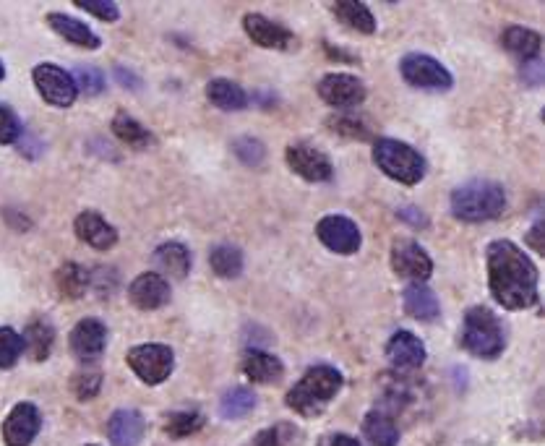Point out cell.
<instances>
[{"label":"cell","instance_id":"6da1fadb","mask_svg":"<svg viewBox=\"0 0 545 446\" xmlns=\"http://www.w3.org/2000/svg\"><path fill=\"white\" fill-rule=\"evenodd\" d=\"M488 287L506 311H525L538 303V267L514 240H493L486 253Z\"/></svg>","mask_w":545,"mask_h":446},{"label":"cell","instance_id":"7a4b0ae2","mask_svg":"<svg viewBox=\"0 0 545 446\" xmlns=\"http://www.w3.org/2000/svg\"><path fill=\"white\" fill-rule=\"evenodd\" d=\"M342 373L337 371L334 366H313L308 368L300 381L295 384L290 392H287V407L298 413L300 418H319L324 413L326 407L332 405L334 397L342 389Z\"/></svg>","mask_w":545,"mask_h":446},{"label":"cell","instance_id":"3957f363","mask_svg":"<svg viewBox=\"0 0 545 446\" xmlns=\"http://www.w3.org/2000/svg\"><path fill=\"white\" fill-rule=\"evenodd\" d=\"M506 209V191L501 183L486 178L467 180L452 191V214L462 222H488Z\"/></svg>","mask_w":545,"mask_h":446},{"label":"cell","instance_id":"277c9868","mask_svg":"<svg viewBox=\"0 0 545 446\" xmlns=\"http://www.w3.org/2000/svg\"><path fill=\"white\" fill-rule=\"evenodd\" d=\"M459 342L465 347L472 358L493 360L504 353L506 337L504 324L491 308L475 306L465 313L462 319V329H459Z\"/></svg>","mask_w":545,"mask_h":446},{"label":"cell","instance_id":"5b68a950","mask_svg":"<svg viewBox=\"0 0 545 446\" xmlns=\"http://www.w3.org/2000/svg\"><path fill=\"white\" fill-rule=\"evenodd\" d=\"M373 162L386 178L397 180L402 186H418L426 178V157L405 141L376 139L373 141Z\"/></svg>","mask_w":545,"mask_h":446},{"label":"cell","instance_id":"8992f818","mask_svg":"<svg viewBox=\"0 0 545 446\" xmlns=\"http://www.w3.org/2000/svg\"><path fill=\"white\" fill-rule=\"evenodd\" d=\"M131 371L139 376L149 387H160L170 379V373L175 368V353L167 345L160 342H144L128 350L126 355Z\"/></svg>","mask_w":545,"mask_h":446},{"label":"cell","instance_id":"52a82bcc","mask_svg":"<svg viewBox=\"0 0 545 446\" xmlns=\"http://www.w3.org/2000/svg\"><path fill=\"white\" fill-rule=\"evenodd\" d=\"M399 74L410 87L426 89V92H446L454 84L449 68L426 53H407L399 60Z\"/></svg>","mask_w":545,"mask_h":446},{"label":"cell","instance_id":"ba28073f","mask_svg":"<svg viewBox=\"0 0 545 446\" xmlns=\"http://www.w3.org/2000/svg\"><path fill=\"white\" fill-rule=\"evenodd\" d=\"M32 79L34 87H37V92H40V97L47 105L71 107L76 102V97H79L71 74L63 71L60 66H55V63H40V66H34Z\"/></svg>","mask_w":545,"mask_h":446},{"label":"cell","instance_id":"9c48e42d","mask_svg":"<svg viewBox=\"0 0 545 446\" xmlns=\"http://www.w3.org/2000/svg\"><path fill=\"white\" fill-rule=\"evenodd\" d=\"M316 235H319V240L329 251L339 253V256H353V253H358L360 243H363L360 227L350 217H342V214H326V217H321L319 225H316Z\"/></svg>","mask_w":545,"mask_h":446},{"label":"cell","instance_id":"30bf717a","mask_svg":"<svg viewBox=\"0 0 545 446\" xmlns=\"http://www.w3.org/2000/svg\"><path fill=\"white\" fill-rule=\"evenodd\" d=\"M287 167L308 183H326L334 178V165L321 149L313 144H290L285 149Z\"/></svg>","mask_w":545,"mask_h":446},{"label":"cell","instance_id":"8fae6325","mask_svg":"<svg viewBox=\"0 0 545 446\" xmlns=\"http://www.w3.org/2000/svg\"><path fill=\"white\" fill-rule=\"evenodd\" d=\"M392 269L402 280L423 285L433 274V259L415 240H397L392 246Z\"/></svg>","mask_w":545,"mask_h":446},{"label":"cell","instance_id":"7c38bea8","mask_svg":"<svg viewBox=\"0 0 545 446\" xmlns=\"http://www.w3.org/2000/svg\"><path fill=\"white\" fill-rule=\"evenodd\" d=\"M319 97L337 110H353L366 102V84L350 74H326L319 81Z\"/></svg>","mask_w":545,"mask_h":446},{"label":"cell","instance_id":"4fadbf2b","mask_svg":"<svg viewBox=\"0 0 545 446\" xmlns=\"http://www.w3.org/2000/svg\"><path fill=\"white\" fill-rule=\"evenodd\" d=\"M42 428V415L32 402H19L8 413L3 423V444L6 446H32Z\"/></svg>","mask_w":545,"mask_h":446},{"label":"cell","instance_id":"5bb4252c","mask_svg":"<svg viewBox=\"0 0 545 446\" xmlns=\"http://www.w3.org/2000/svg\"><path fill=\"white\" fill-rule=\"evenodd\" d=\"M243 29H246L248 40L264 50H293L295 47V34L282 27L280 21L266 19L264 14L243 16Z\"/></svg>","mask_w":545,"mask_h":446},{"label":"cell","instance_id":"9a60e30c","mask_svg":"<svg viewBox=\"0 0 545 446\" xmlns=\"http://www.w3.org/2000/svg\"><path fill=\"white\" fill-rule=\"evenodd\" d=\"M128 300L139 311H157L170 303V285L160 272H144L128 287Z\"/></svg>","mask_w":545,"mask_h":446},{"label":"cell","instance_id":"2e32d148","mask_svg":"<svg viewBox=\"0 0 545 446\" xmlns=\"http://www.w3.org/2000/svg\"><path fill=\"white\" fill-rule=\"evenodd\" d=\"M426 345L420 337H415L413 332H407V329H399L389 337L386 342V358L392 363L394 368L399 371H415L426 363Z\"/></svg>","mask_w":545,"mask_h":446},{"label":"cell","instance_id":"e0dca14e","mask_svg":"<svg viewBox=\"0 0 545 446\" xmlns=\"http://www.w3.org/2000/svg\"><path fill=\"white\" fill-rule=\"evenodd\" d=\"M107 347V327L100 319H81L71 329V353L84 363L100 358Z\"/></svg>","mask_w":545,"mask_h":446},{"label":"cell","instance_id":"ac0fdd59","mask_svg":"<svg viewBox=\"0 0 545 446\" xmlns=\"http://www.w3.org/2000/svg\"><path fill=\"white\" fill-rule=\"evenodd\" d=\"M76 238L94 251H110L118 243V230L97 212H81L74 220Z\"/></svg>","mask_w":545,"mask_h":446},{"label":"cell","instance_id":"d6986e66","mask_svg":"<svg viewBox=\"0 0 545 446\" xmlns=\"http://www.w3.org/2000/svg\"><path fill=\"white\" fill-rule=\"evenodd\" d=\"M147 423L139 410H115L107 420V439L113 446H139Z\"/></svg>","mask_w":545,"mask_h":446},{"label":"cell","instance_id":"ffe728a7","mask_svg":"<svg viewBox=\"0 0 545 446\" xmlns=\"http://www.w3.org/2000/svg\"><path fill=\"white\" fill-rule=\"evenodd\" d=\"M45 21L50 24V29H53L55 34H60V37L66 42H71V45L84 47V50H97V47L102 45L100 37H97L84 21L74 19V16L53 11V14H47Z\"/></svg>","mask_w":545,"mask_h":446},{"label":"cell","instance_id":"44dd1931","mask_svg":"<svg viewBox=\"0 0 545 446\" xmlns=\"http://www.w3.org/2000/svg\"><path fill=\"white\" fill-rule=\"evenodd\" d=\"M243 373L253 384H277L285 376V366L277 355L266 350H248L243 358Z\"/></svg>","mask_w":545,"mask_h":446},{"label":"cell","instance_id":"7402d4cb","mask_svg":"<svg viewBox=\"0 0 545 446\" xmlns=\"http://www.w3.org/2000/svg\"><path fill=\"white\" fill-rule=\"evenodd\" d=\"M402 303H405V311L418 321H433L441 316L439 298L428 285H420V282H410L402 293Z\"/></svg>","mask_w":545,"mask_h":446},{"label":"cell","instance_id":"603a6c76","mask_svg":"<svg viewBox=\"0 0 545 446\" xmlns=\"http://www.w3.org/2000/svg\"><path fill=\"white\" fill-rule=\"evenodd\" d=\"M207 97L217 110H225V113H238V110H246L248 107V94L246 89L235 84L230 79H212L207 84Z\"/></svg>","mask_w":545,"mask_h":446},{"label":"cell","instance_id":"cb8c5ba5","mask_svg":"<svg viewBox=\"0 0 545 446\" xmlns=\"http://www.w3.org/2000/svg\"><path fill=\"white\" fill-rule=\"evenodd\" d=\"M154 261H157V267H160L162 272L175 277V280H183V277L191 272V251H188V246L178 243V240H167V243H162V246L154 251Z\"/></svg>","mask_w":545,"mask_h":446},{"label":"cell","instance_id":"d4e9b609","mask_svg":"<svg viewBox=\"0 0 545 446\" xmlns=\"http://www.w3.org/2000/svg\"><path fill=\"white\" fill-rule=\"evenodd\" d=\"M501 42H504L506 50L512 55H517L522 63H527V60H538L540 50H543V37L527 27H509L501 34Z\"/></svg>","mask_w":545,"mask_h":446},{"label":"cell","instance_id":"484cf974","mask_svg":"<svg viewBox=\"0 0 545 446\" xmlns=\"http://www.w3.org/2000/svg\"><path fill=\"white\" fill-rule=\"evenodd\" d=\"M21 342H24V350L32 360H47L50 358V350H53L55 342V329L50 321L34 319L29 321L24 334H21Z\"/></svg>","mask_w":545,"mask_h":446},{"label":"cell","instance_id":"4316f807","mask_svg":"<svg viewBox=\"0 0 545 446\" xmlns=\"http://www.w3.org/2000/svg\"><path fill=\"white\" fill-rule=\"evenodd\" d=\"M55 285H58L63 298L76 300L87 293L89 285H92V272L81 267V264H76V261H68V264H63V267L58 269V274H55Z\"/></svg>","mask_w":545,"mask_h":446},{"label":"cell","instance_id":"83f0119b","mask_svg":"<svg viewBox=\"0 0 545 446\" xmlns=\"http://www.w3.org/2000/svg\"><path fill=\"white\" fill-rule=\"evenodd\" d=\"M334 16H337L347 29H355L360 34H373L376 32V19L368 11V6L358 3V0H339L332 6Z\"/></svg>","mask_w":545,"mask_h":446},{"label":"cell","instance_id":"f1b7e54d","mask_svg":"<svg viewBox=\"0 0 545 446\" xmlns=\"http://www.w3.org/2000/svg\"><path fill=\"white\" fill-rule=\"evenodd\" d=\"M209 267L222 280H235L243 272V251L238 246H227V243L214 246L209 253Z\"/></svg>","mask_w":545,"mask_h":446},{"label":"cell","instance_id":"f546056e","mask_svg":"<svg viewBox=\"0 0 545 446\" xmlns=\"http://www.w3.org/2000/svg\"><path fill=\"white\" fill-rule=\"evenodd\" d=\"M363 433L366 439L371 441V446H397L399 444V431L394 426V420L389 415L373 410L363 420Z\"/></svg>","mask_w":545,"mask_h":446},{"label":"cell","instance_id":"4dcf8cb0","mask_svg":"<svg viewBox=\"0 0 545 446\" xmlns=\"http://www.w3.org/2000/svg\"><path fill=\"white\" fill-rule=\"evenodd\" d=\"M113 134L118 136L123 144H128L131 149H149L152 147V134L147 128L141 126L139 120L131 118L128 113H118L113 118Z\"/></svg>","mask_w":545,"mask_h":446},{"label":"cell","instance_id":"1f68e13d","mask_svg":"<svg viewBox=\"0 0 545 446\" xmlns=\"http://www.w3.org/2000/svg\"><path fill=\"white\" fill-rule=\"evenodd\" d=\"M256 394L246 387H235L225 394L220 400V415L227 420H238L246 418L248 413L256 410Z\"/></svg>","mask_w":545,"mask_h":446},{"label":"cell","instance_id":"d6a6232c","mask_svg":"<svg viewBox=\"0 0 545 446\" xmlns=\"http://www.w3.org/2000/svg\"><path fill=\"white\" fill-rule=\"evenodd\" d=\"M204 428V415L196 410H180V413H170L165 420V433L170 439H188L193 433H199Z\"/></svg>","mask_w":545,"mask_h":446},{"label":"cell","instance_id":"836d02e7","mask_svg":"<svg viewBox=\"0 0 545 446\" xmlns=\"http://www.w3.org/2000/svg\"><path fill=\"white\" fill-rule=\"evenodd\" d=\"M300 428L293 423H277V426L261 431L253 446H300Z\"/></svg>","mask_w":545,"mask_h":446},{"label":"cell","instance_id":"e575fe53","mask_svg":"<svg viewBox=\"0 0 545 446\" xmlns=\"http://www.w3.org/2000/svg\"><path fill=\"white\" fill-rule=\"evenodd\" d=\"M24 353L21 334L11 327H0V368H14Z\"/></svg>","mask_w":545,"mask_h":446},{"label":"cell","instance_id":"d590c367","mask_svg":"<svg viewBox=\"0 0 545 446\" xmlns=\"http://www.w3.org/2000/svg\"><path fill=\"white\" fill-rule=\"evenodd\" d=\"M76 84V92H84L89 97H97V94L105 92V74H102L100 68L94 66H79L71 74Z\"/></svg>","mask_w":545,"mask_h":446},{"label":"cell","instance_id":"8d00e7d4","mask_svg":"<svg viewBox=\"0 0 545 446\" xmlns=\"http://www.w3.org/2000/svg\"><path fill=\"white\" fill-rule=\"evenodd\" d=\"M233 152L248 167H259L266 157V147L259 139H253V136H240V139H235Z\"/></svg>","mask_w":545,"mask_h":446},{"label":"cell","instance_id":"74e56055","mask_svg":"<svg viewBox=\"0 0 545 446\" xmlns=\"http://www.w3.org/2000/svg\"><path fill=\"white\" fill-rule=\"evenodd\" d=\"M102 387V373L100 371H81L76 373L74 381H71V389H74L76 400L87 402L94 400L97 394H100Z\"/></svg>","mask_w":545,"mask_h":446},{"label":"cell","instance_id":"f35d334b","mask_svg":"<svg viewBox=\"0 0 545 446\" xmlns=\"http://www.w3.org/2000/svg\"><path fill=\"white\" fill-rule=\"evenodd\" d=\"M76 8L97 16L100 21H107V24H113V21L120 19V8L115 6L113 0H76Z\"/></svg>","mask_w":545,"mask_h":446},{"label":"cell","instance_id":"ab89813d","mask_svg":"<svg viewBox=\"0 0 545 446\" xmlns=\"http://www.w3.org/2000/svg\"><path fill=\"white\" fill-rule=\"evenodd\" d=\"M21 139V120L8 105L0 102V144H16Z\"/></svg>","mask_w":545,"mask_h":446},{"label":"cell","instance_id":"60d3db41","mask_svg":"<svg viewBox=\"0 0 545 446\" xmlns=\"http://www.w3.org/2000/svg\"><path fill=\"white\" fill-rule=\"evenodd\" d=\"M332 128L337 134L347 136V139H368V136H371L368 126H363V123L355 118H334Z\"/></svg>","mask_w":545,"mask_h":446},{"label":"cell","instance_id":"b9f144b4","mask_svg":"<svg viewBox=\"0 0 545 446\" xmlns=\"http://www.w3.org/2000/svg\"><path fill=\"white\" fill-rule=\"evenodd\" d=\"M522 76H525V81L530 84V87H538L540 81H543V66H540V58L522 63Z\"/></svg>","mask_w":545,"mask_h":446},{"label":"cell","instance_id":"7bdbcfd3","mask_svg":"<svg viewBox=\"0 0 545 446\" xmlns=\"http://www.w3.org/2000/svg\"><path fill=\"white\" fill-rule=\"evenodd\" d=\"M397 214H399V220L410 222L413 227H426L428 225V217L420 212L418 207H402Z\"/></svg>","mask_w":545,"mask_h":446},{"label":"cell","instance_id":"ee69618b","mask_svg":"<svg viewBox=\"0 0 545 446\" xmlns=\"http://www.w3.org/2000/svg\"><path fill=\"white\" fill-rule=\"evenodd\" d=\"M115 76H118V81L123 84V87H128V89H139L141 87L139 76H133L128 68L118 66V68H115Z\"/></svg>","mask_w":545,"mask_h":446},{"label":"cell","instance_id":"f6af8a7d","mask_svg":"<svg viewBox=\"0 0 545 446\" xmlns=\"http://www.w3.org/2000/svg\"><path fill=\"white\" fill-rule=\"evenodd\" d=\"M527 243H530L538 253H543V220L535 222V227H532L530 235H527Z\"/></svg>","mask_w":545,"mask_h":446},{"label":"cell","instance_id":"bcb514c9","mask_svg":"<svg viewBox=\"0 0 545 446\" xmlns=\"http://www.w3.org/2000/svg\"><path fill=\"white\" fill-rule=\"evenodd\" d=\"M324 446H363L355 436H350V433H334V436H329L326 439Z\"/></svg>","mask_w":545,"mask_h":446},{"label":"cell","instance_id":"7dc6e473","mask_svg":"<svg viewBox=\"0 0 545 446\" xmlns=\"http://www.w3.org/2000/svg\"><path fill=\"white\" fill-rule=\"evenodd\" d=\"M6 79V66H3V63H0V81Z\"/></svg>","mask_w":545,"mask_h":446},{"label":"cell","instance_id":"c3c4849f","mask_svg":"<svg viewBox=\"0 0 545 446\" xmlns=\"http://www.w3.org/2000/svg\"><path fill=\"white\" fill-rule=\"evenodd\" d=\"M87 446H97V444H87Z\"/></svg>","mask_w":545,"mask_h":446}]
</instances>
